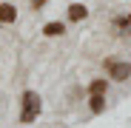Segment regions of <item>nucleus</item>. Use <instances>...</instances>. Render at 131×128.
<instances>
[{
    "label": "nucleus",
    "instance_id": "nucleus-1",
    "mask_svg": "<svg viewBox=\"0 0 131 128\" xmlns=\"http://www.w3.org/2000/svg\"><path fill=\"white\" fill-rule=\"evenodd\" d=\"M40 108H43V102H40V97L34 94V91H26L23 94V111H20V122H34L37 120V114H40Z\"/></svg>",
    "mask_w": 131,
    "mask_h": 128
},
{
    "label": "nucleus",
    "instance_id": "nucleus-2",
    "mask_svg": "<svg viewBox=\"0 0 131 128\" xmlns=\"http://www.w3.org/2000/svg\"><path fill=\"white\" fill-rule=\"evenodd\" d=\"M105 68L114 83H125L131 77V63H123V60H105Z\"/></svg>",
    "mask_w": 131,
    "mask_h": 128
},
{
    "label": "nucleus",
    "instance_id": "nucleus-3",
    "mask_svg": "<svg viewBox=\"0 0 131 128\" xmlns=\"http://www.w3.org/2000/svg\"><path fill=\"white\" fill-rule=\"evenodd\" d=\"M17 20V6L14 3H0V23L3 26H12Z\"/></svg>",
    "mask_w": 131,
    "mask_h": 128
},
{
    "label": "nucleus",
    "instance_id": "nucleus-4",
    "mask_svg": "<svg viewBox=\"0 0 131 128\" xmlns=\"http://www.w3.org/2000/svg\"><path fill=\"white\" fill-rule=\"evenodd\" d=\"M85 17H89V9H85L83 3H71L69 6V20L71 23H80V20H85Z\"/></svg>",
    "mask_w": 131,
    "mask_h": 128
},
{
    "label": "nucleus",
    "instance_id": "nucleus-5",
    "mask_svg": "<svg viewBox=\"0 0 131 128\" xmlns=\"http://www.w3.org/2000/svg\"><path fill=\"white\" fill-rule=\"evenodd\" d=\"M43 34H46V37H63V34H66V23H60V20H51V23L43 26Z\"/></svg>",
    "mask_w": 131,
    "mask_h": 128
},
{
    "label": "nucleus",
    "instance_id": "nucleus-6",
    "mask_svg": "<svg viewBox=\"0 0 131 128\" xmlns=\"http://www.w3.org/2000/svg\"><path fill=\"white\" fill-rule=\"evenodd\" d=\"M89 108H91V114H103L105 111V94H91L89 97Z\"/></svg>",
    "mask_w": 131,
    "mask_h": 128
},
{
    "label": "nucleus",
    "instance_id": "nucleus-7",
    "mask_svg": "<svg viewBox=\"0 0 131 128\" xmlns=\"http://www.w3.org/2000/svg\"><path fill=\"white\" fill-rule=\"evenodd\" d=\"M105 91H108V80H105V77L91 80V85H89V94H105Z\"/></svg>",
    "mask_w": 131,
    "mask_h": 128
},
{
    "label": "nucleus",
    "instance_id": "nucleus-8",
    "mask_svg": "<svg viewBox=\"0 0 131 128\" xmlns=\"http://www.w3.org/2000/svg\"><path fill=\"white\" fill-rule=\"evenodd\" d=\"M114 29H117V34H128V31H131L128 17H117V20H114Z\"/></svg>",
    "mask_w": 131,
    "mask_h": 128
},
{
    "label": "nucleus",
    "instance_id": "nucleus-9",
    "mask_svg": "<svg viewBox=\"0 0 131 128\" xmlns=\"http://www.w3.org/2000/svg\"><path fill=\"white\" fill-rule=\"evenodd\" d=\"M29 3H31V9H43V6H46V0H29Z\"/></svg>",
    "mask_w": 131,
    "mask_h": 128
},
{
    "label": "nucleus",
    "instance_id": "nucleus-10",
    "mask_svg": "<svg viewBox=\"0 0 131 128\" xmlns=\"http://www.w3.org/2000/svg\"><path fill=\"white\" fill-rule=\"evenodd\" d=\"M128 23H131V9H128Z\"/></svg>",
    "mask_w": 131,
    "mask_h": 128
}]
</instances>
